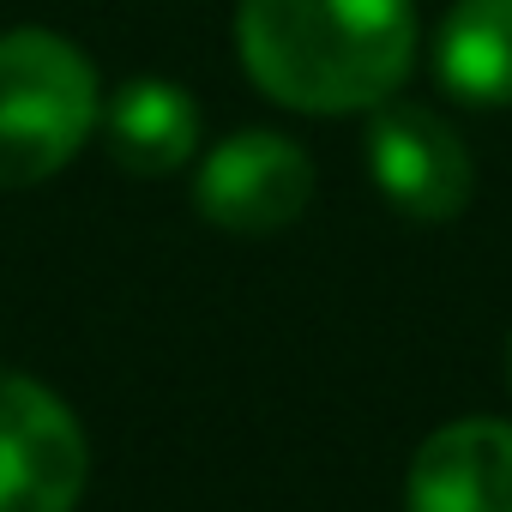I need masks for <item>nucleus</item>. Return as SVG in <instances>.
Here are the masks:
<instances>
[{"label":"nucleus","mask_w":512,"mask_h":512,"mask_svg":"<svg viewBox=\"0 0 512 512\" xmlns=\"http://www.w3.org/2000/svg\"><path fill=\"white\" fill-rule=\"evenodd\" d=\"M91 476L79 416L37 380L0 368V512H73Z\"/></svg>","instance_id":"7ed1b4c3"},{"label":"nucleus","mask_w":512,"mask_h":512,"mask_svg":"<svg viewBox=\"0 0 512 512\" xmlns=\"http://www.w3.org/2000/svg\"><path fill=\"white\" fill-rule=\"evenodd\" d=\"M410 512H512V422L464 416L422 440L404 488Z\"/></svg>","instance_id":"423d86ee"},{"label":"nucleus","mask_w":512,"mask_h":512,"mask_svg":"<svg viewBox=\"0 0 512 512\" xmlns=\"http://www.w3.org/2000/svg\"><path fill=\"white\" fill-rule=\"evenodd\" d=\"M247 79L302 115L380 109L416 67L410 0H241Z\"/></svg>","instance_id":"f257e3e1"},{"label":"nucleus","mask_w":512,"mask_h":512,"mask_svg":"<svg viewBox=\"0 0 512 512\" xmlns=\"http://www.w3.org/2000/svg\"><path fill=\"white\" fill-rule=\"evenodd\" d=\"M193 199L229 235H272L308 211L314 163L284 133H235L199 163Z\"/></svg>","instance_id":"39448f33"},{"label":"nucleus","mask_w":512,"mask_h":512,"mask_svg":"<svg viewBox=\"0 0 512 512\" xmlns=\"http://www.w3.org/2000/svg\"><path fill=\"white\" fill-rule=\"evenodd\" d=\"M103 139L127 175H169L199 145V103L169 79H133L103 109Z\"/></svg>","instance_id":"0eeeda50"},{"label":"nucleus","mask_w":512,"mask_h":512,"mask_svg":"<svg viewBox=\"0 0 512 512\" xmlns=\"http://www.w3.org/2000/svg\"><path fill=\"white\" fill-rule=\"evenodd\" d=\"M434 67L464 103H512V0H458L440 25Z\"/></svg>","instance_id":"6e6552de"},{"label":"nucleus","mask_w":512,"mask_h":512,"mask_svg":"<svg viewBox=\"0 0 512 512\" xmlns=\"http://www.w3.org/2000/svg\"><path fill=\"white\" fill-rule=\"evenodd\" d=\"M368 175L416 223L458 217L470 205V187H476L464 139L416 103H380L374 109V121H368Z\"/></svg>","instance_id":"20e7f679"},{"label":"nucleus","mask_w":512,"mask_h":512,"mask_svg":"<svg viewBox=\"0 0 512 512\" xmlns=\"http://www.w3.org/2000/svg\"><path fill=\"white\" fill-rule=\"evenodd\" d=\"M97 133V73L55 31L0 37V187H37Z\"/></svg>","instance_id":"f03ea898"}]
</instances>
